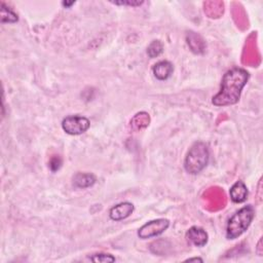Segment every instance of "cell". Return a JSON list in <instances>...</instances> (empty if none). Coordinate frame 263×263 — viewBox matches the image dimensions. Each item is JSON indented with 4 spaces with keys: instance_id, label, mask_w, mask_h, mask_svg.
I'll list each match as a JSON object with an SVG mask.
<instances>
[{
    "instance_id": "52a82bcc",
    "label": "cell",
    "mask_w": 263,
    "mask_h": 263,
    "mask_svg": "<svg viewBox=\"0 0 263 263\" xmlns=\"http://www.w3.org/2000/svg\"><path fill=\"white\" fill-rule=\"evenodd\" d=\"M134 212V205L129 202L121 203L111 208L109 216L114 221H121L128 218Z\"/></svg>"
},
{
    "instance_id": "9a60e30c",
    "label": "cell",
    "mask_w": 263,
    "mask_h": 263,
    "mask_svg": "<svg viewBox=\"0 0 263 263\" xmlns=\"http://www.w3.org/2000/svg\"><path fill=\"white\" fill-rule=\"evenodd\" d=\"M62 166V159L59 156H54L49 160V169H51L53 172H57L60 170Z\"/></svg>"
},
{
    "instance_id": "277c9868",
    "label": "cell",
    "mask_w": 263,
    "mask_h": 263,
    "mask_svg": "<svg viewBox=\"0 0 263 263\" xmlns=\"http://www.w3.org/2000/svg\"><path fill=\"white\" fill-rule=\"evenodd\" d=\"M91 123L90 120L81 115H70V117L65 118L62 122V128L66 133L77 136L86 133L90 129Z\"/></svg>"
},
{
    "instance_id": "30bf717a",
    "label": "cell",
    "mask_w": 263,
    "mask_h": 263,
    "mask_svg": "<svg viewBox=\"0 0 263 263\" xmlns=\"http://www.w3.org/2000/svg\"><path fill=\"white\" fill-rule=\"evenodd\" d=\"M96 183V177L91 173H77L73 177V185L76 188H89Z\"/></svg>"
},
{
    "instance_id": "7a4b0ae2",
    "label": "cell",
    "mask_w": 263,
    "mask_h": 263,
    "mask_svg": "<svg viewBox=\"0 0 263 263\" xmlns=\"http://www.w3.org/2000/svg\"><path fill=\"white\" fill-rule=\"evenodd\" d=\"M255 216V210L252 206H246L239 210L235 215L228 220L226 226V238L236 240L241 237L251 225Z\"/></svg>"
},
{
    "instance_id": "ba28073f",
    "label": "cell",
    "mask_w": 263,
    "mask_h": 263,
    "mask_svg": "<svg viewBox=\"0 0 263 263\" xmlns=\"http://www.w3.org/2000/svg\"><path fill=\"white\" fill-rule=\"evenodd\" d=\"M248 188H247L246 184L243 181H237V182L233 185V187L229 190L230 200H232L236 204L244 203L247 200L248 196Z\"/></svg>"
},
{
    "instance_id": "8992f818",
    "label": "cell",
    "mask_w": 263,
    "mask_h": 263,
    "mask_svg": "<svg viewBox=\"0 0 263 263\" xmlns=\"http://www.w3.org/2000/svg\"><path fill=\"white\" fill-rule=\"evenodd\" d=\"M186 240L189 244L194 245L195 247H204L207 245L209 236L206 230L199 226H192L186 233Z\"/></svg>"
},
{
    "instance_id": "ac0fdd59",
    "label": "cell",
    "mask_w": 263,
    "mask_h": 263,
    "mask_svg": "<svg viewBox=\"0 0 263 263\" xmlns=\"http://www.w3.org/2000/svg\"><path fill=\"white\" fill-rule=\"evenodd\" d=\"M74 3H75V2H73V1H72V2H63V5L66 6V7H68V6H70V5L74 4Z\"/></svg>"
},
{
    "instance_id": "5b68a950",
    "label": "cell",
    "mask_w": 263,
    "mask_h": 263,
    "mask_svg": "<svg viewBox=\"0 0 263 263\" xmlns=\"http://www.w3.org/2000/svg\"><path fill=\"white\" fill-rule=\"evenodd\" d=\"M170 226V221L168 219H156L145 223L139 230H138V237L140 239H150L153 237H157L161 235L162 233Z\"/></svg>"
},
{
    "instance_id": "9c48e42d",
    "label": "cell",
    "mask_w": 263,
    "mask_h": 263,
    "mask_svg": "<svg viewBox=\"0 0 263 263\" xmlns=\"http://www.w3.org/2000/svg\"><path fill=\"white\" fill-rule=\"evenodd\" d=\"M152 71L158 80H166L173 74L174 67L169 61H160L153 66Z\"/></svg>"
},
{
    "instance_id": "4fadbf2b",
    "label": "cell",
    "mask_w": 263,
    "mask_h": 263,
    "mask_svg": "<svg viewBox=\"0 0 263 263\" xmlns=\"http://www.w3.org/2000/svg\"><path fill=\"white\" fill-rule=\"evenodd\" d=\"M163 49V45L159 40H153L147 48V54L150 58L158 57Z\"/></svg>"
},
{
    "instance_id": "2e32d148",
    "label": "cell",
    "mask_w": 263,
    "mask_h": 263,
    "mask_svg": "<svg viewBox=\"0 0 263 263\" xmlns=\"http://www.w3.org/2000/svg\"><path fill=\"white\" fill-rule=\"evenodd\" d=\"M115 4H128V5H132V6H137V5H141L143 2H133V1H129V2H114Z\"/></svg>"
},
{
    "instance_id": "6da1fadb",
    "label": "cell",
    "mask_w": 263,
    "mask_h": 263,
    "mask_svg": "<svg viewBox=\"0 0 263 263\" xmlns=\"http://www.w3.org/2000/svg\"><path fill=\"white\" fill-rule=\"evenodd\" d=\"M249 73L243 68L228 70L221 81L220 92L213 97L212 103L215 106H229L239 102L241 93L249 80Z\"/></svg>"
},
{
    "instance_id": "5bb4252c",
    "label": "cell",
    "mask_w": 263,
    "mask_h": 263,
    "mask_svg": "<svg viewBox=\"0 0 263 263\" xmlns=\"http://www.w3.org/2000/svg\"><path fill=\"white\" fill-rule=\"evenodd\" d=\"M90 259L93 262H114L115 261V257H113L110 254H104V253L96 254V255L90 257Z\"/></svg>"
},
{
    "instance_id": "e0dca14e",
    "label": "cell",
    "mask_w": 263,
    "mask_h": 263,
    "mask_svg": "<svg viewBox=\"0 0 263 263\" xmlns=\"http://www.w3.org/2000/svg\"><path fill=\"white\" fill-rule=\"evenodd\" d=\"M186 261L187 262H192V261H200V262H203V259H201V258H189Z\"/></svg>"
},
{
    "instance_id": "3957f363",
    "label": "cell",
    "mask_w": 263,
    "mask_h": 263,
    "mask_svg": "<svg viewBox=\"0 0 263 263\" xmlns=\"http://www.w3.org/2000/svg\"><path fill=\"white\" fill-rule=\"evenodd\" d=\"M209 148L204 142H196L191 147L184 161V168L187 173L196 175L201 173L209 162Z\"/></svg>"
},
{
    "instance_id": "7c38bea8",
    "label": "cell",
    "mask_w": 263,
    "mask_h": 263,
    "mask_svg": "<svg viewBox=\"0 0 263 263\" xmlns=\"http://www.w3.org/2000/svg\"><path fill=\"white\" fill-rule=\"evenodd\" d=\"M18 21V14L14 13L9 7L1 3V23H15Z\"/></svg>"
},
{
    "instance_id": "8fae6325",
    "label": "cell",
    "mask_w": 263,
    "mask_h": 263,
    "mask_svg": "<svg viewBox=\"0 0 263 263\" xmlns=\"http://www.w3.org/2000/svg\"><path fill=\"white\" fill-rule=\"evenodd\" d=\"M149 123H150L149 114L146 112H140L136 114V117L131 121V125L135 130L145 129L146 127L149 126Z\"/></svg>"
}]
</instances>
